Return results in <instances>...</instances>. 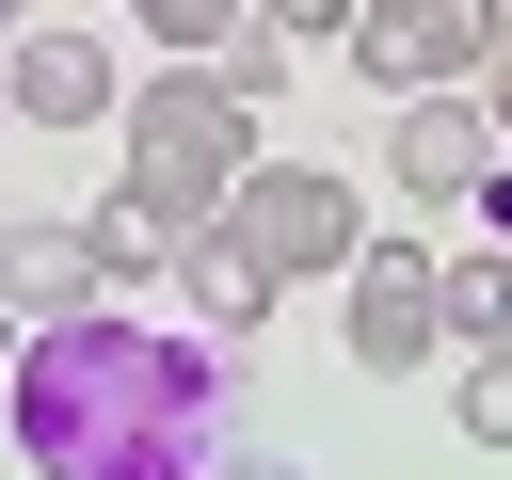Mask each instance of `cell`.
<instances>
[{"label": "cell", "instance_id": "obj_1", "mask_svg": "<svg viewBox=\"0 0 512 480\" xmlns=\"http://www.w3.org/2000/svg\"><path fill=\"white\" fill-rule=\"evenodd\" d=\"M208 432H224V352L208 336H144L128 304L16 336V448H32V480H192Z\"/></svg>", "mask_w": 512, "mask_h": 480}, {"label": "cell", "instance_id": "obj_2", "mask_svg": "<svg viewBox=\"0 0 512 480\" xmlns=\"http://www.w3.org/2000/svg\"><path fill=\"white\" fill-rule=\"evenodd\" d=\"M256 176V112L208 80V64H160V80H128V208L160 224V240H192V224H224V192Z\"/></svg>", "mask_w": 512, "mask_h": 480}, {"label": "cell", "instance_id": "obj_3", "mask_svg": "<svg viewBox=\"0 0 512 480\" xmlns=\"http://www.w3.org/2000/svg\"><path fill=\"white\" fill-rule=\"evenodd\" d=\"M496 32H512V0H352V80L368 96H464L480 64H496Z\"/></svg>", "mask_w": 512, "mask_h": 480}, {"label": "cell", "instance_id": "obj_4", "mask_svg": "<svg viewBox=\"0 0 512 480\" xmlns=\"http://www.w3.org/2000/svg\"><path fill=\"white\" fill-rule=\"evenodd\" d=\"M224 224L256 240V272H272V288H304V272H352V256H368V192H352V176H320V160H256V176L224 192Z\"/></svg>", "mask_w": 512, "mask_h": 480}, {"label": "cell", "instance_id": "obj_5", "mask_svg": "<svg viewBox=\"0 0 512 480\" xmlns=\"http://www.w3.org/2000/svg\"><path fill=\"white\" fill-rule=\"evenodd\" d=\"M336 320H352V368H368V384L432 368V352H448V256H416V240L384 224V240L336 272Z\"/></svg>", "mask_w": 512, "mask_h": 480}, {"label": "cell", "instance_id": "obj_6", "mask_svg": "<svg viewBox=\"0 0 512 480\" xmlns=\"http://www.w3.org/2000/svg\"><path fill=\"white\" fill-rule=\"evenodd\" d=\"M496 160H512V144H496L480 96H400V112H384V192H400V208H480Z\"/></svg>", "mask_w": 512, "mask_h": 480}, {"label": "cell", "instance_id": "obj_7", "mask_svg": "<svg viewBox=\"0 0 512 480\" xmlns=\"http://www.w3.org/2000/svg\"><path fill=\"white\" fill-rule=\"evenodd\" d=\"M0 96H16L32 128H96V112H128V80H112L96 32H16V48H0Z\"/></svg>", "mask_w": 512, "mask_h": 480}, {"label": "cell", "instance_id": "obj_8", "mask_svg": "<svg viewBox=\"0 0 512 480\" xmlns=\"http://www.w3.org/2000/svg\"><path fill=\"white\" fill-rule=\"evenodd\" d=\"M176 304H192V336H208V352H240V336L272 320L256 240H240V224H192V240H176Z\"/></svg>", "mask_w": 512, "mask_h": 480}, {"label": "cell", "instance_id": "obj_9", "mask_svg": "<svg viewBox=\"0 0 512 480\" xmlns=\"http://www.w3.org/2000/svg\"><path fill=\"white\" fill-rule=\"evenodd\" d=\"M0 304H16V320H96L112 272H96L80 224H16V240H0Z\"/></svg>", "mask_w": 512, "mask_h": 480}, {"label": "cell", "instance_id": "obj_10", "mask_svg": "<svg viewBox=\"0 0 512 480\" xmlns=\"http://www.w3.org/2000/svg\"><path fill=\"white\" fill-rule=\"evenodd\" d=\"M496 336H512V240L448 256V352H496Z\"/></svg>", "mask_w": 512, "mask_h": 480}, {"label": "cell", "instance_id": "obj_11", "mask_svg": "<svg viewBox=\"0 0 512 480\" xmlns=\"http://www.w3.org/2000/svg\"><path fill=\"white\" fill-rule=\"evenodd\" d=\"M448 416H464V448H496V464H512V336H496V352H464Z\"/></svg>", "mask_w": 512, "mask_h": 480}, {"label": "cell", "instance_id": "obj_12", "mask_svg": "<svg viewBox=\"0 0 512 480\" xmlns=\"http://www.w3.org/2000/svg\"><path fill=\"white\" fill-rule=\"evenodd\" d=\"M208 80H224L240 112H256V96H288V32H256V16H240V32L208 48Z\"/></svg>", "mask_w": 512, "mask_h": 480}, {"label": "cell", "instance_id": "obj_13", "mask_svg": "<svg viewBox=\"0 0 512 480\" xmlns=\"http://www.w3.org/2000/svg\"><path fill=\"white\" fill-rule=\"evenodd\" d=\"M128 16H144V32L176 48V64H208V48H224V32L256 16V0H128Z\"/></svg>", "mask_w": 512, "mask_h": 480}, {"label": "cell", "instance_id": "obj_14", "mask_svg": "<svg viewBox=\"0 0 512 480\" xmlns=\"http://www.w3.org/2000/svg\"><path fill=\"white\" fill-rule=\"evenodd\" d=\"M80 240H96V272H144V256H176V240H160L128 192H96V224H80Z\"/></svg>", "mask_w": 512, "mask_h": 480}, {"label": "cell", "instance_id": "obj_15", "mask_svg": "<svg viewBox=\"0 0 512 480\" xmlns=\"http://www.w3.org/2000/svg\"><path fill=\"white\" fill-rule=\"evenodd\" d=\"M256 32H288V48H320V32H352V0H256Z\"/></svg>", "mask_w": 512, "mask_h": 480}, {"label": "cell", "instance_id": "obj_16", "mask_svg": "<svg viewBox=\"0 0 512 480\" xmlns=\"http://www.w3.org/2000/svg\"><path fill=\"white\" fill-rule=\"evenodd\" d=\"M480 112H496V144H512V32H496V64H480Z\"/></svg>", "mask_w": 512, "mask_h": 480}, {"label": "cell", "instance_id": "obj_17", "mask_svg": "<svg viewBox=\"0 0 512 480\" xmlns=\"http://www.w3.org/2000/svg\"><path fill=\"white\" fill-rule=\"evenodd\" d=\"M240 480H304V464H288V448H256V464H240Z\"/></svg>", "mask_w": 512, "mask_h": 480}, {"label": "cell", "instance_id": "obj_18", "mask_svg": "<svg viewBox=\"0 0 512 480\" xmlns=\"http://www.w3.org/2000/svg\"><path fill=\"white\" fill-rule=\"evenodd\" d=\"M0 384H16V304H0Z\"/></svg>", "mask_w": 512, "mask_h": 480}, {"label": "cell", "instance_id": "obj_19", "mask_svg": "<svg viewBox=\"0 0 512 480\" xmlns=\"http://www.w3.org/2000/svg\"><path fill=\"white\" fill-rule=\"evenodd\" d=\"M0 240H16V208H0Z\"/></svg>", "mask_w": 512, "mask_h": 480}, {"label": "cell", "instance_id": "obj_20", "mask_svg": "<svg viewBox=\"0 0 512 480\" xmlns=\"http://www.w3.org/2000/svg\"><path fill=\"white\" fill-rule=\"evenodd\" d=\"M0 32H16V0H0Z\"/></svg>", "mask_w": 512, "mask_h": 480}]
</instances>
